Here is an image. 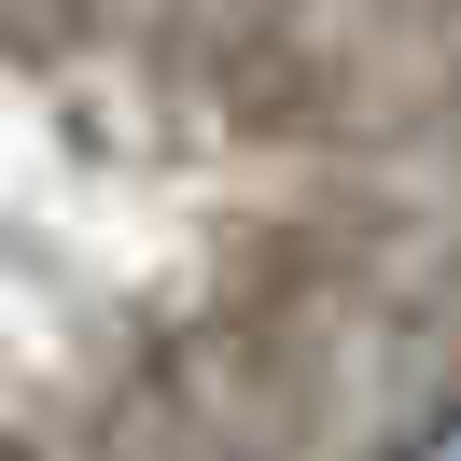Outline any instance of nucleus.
Returning <instances> with one entry per match:
<instances>
[{"label":"nucleus","instance_id":"nucleus-1","mask_svg":"<svg viewBox=\"0 0 461 461\" xmlns=\"http://www.w3.org/2000/svg\"><path fill=\"white\" fill-rule=\"evenodd\" d=\"M405 461H461V420H433V433H420V447H405Z\"/></svg>","mask_w":461,"mask_h":461}]
</instances>
